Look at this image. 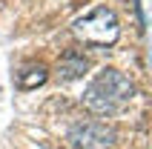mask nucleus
<instances>
[{"label":"nucleus","instance_id":"obj_2","mask_svg":"<svg viewBox=\"0 0 152 149\" xmlns=\"http://www.w3.org/2000/svg\"><path fill=\"white\" fill-rule=\"evenodd\" d=\"M66 141L75 149H112L118 143V132L106 121L86 118V121H77V123L69 126Z\"/></svg>","mask_w":152,"mask_h":149},{"label":"nucleus","instance_id":"obj_6","mask_svg":"<svg viewBox=\"0 0 152 149\" xmlns=\"http://www.w3.org/2000/svg\"><path fill=\"white\" fill-rule=\"evenodd\" d=\"M49 80V69L46 66H26L17 72V86L20 89H37V86H43V83Z\"/></svg>","mask_w":152,"mask_h":149},{"label":"nucleus","instance_id":"obj_3","mask_svg":"<svg viewBox=\"0 0 152 149\" xmlns=\"http://www.w3.org/2000/svg\"><path fill=\"white\" fill-rule=\"evenodd\" d=\"M92 83H98L115 103H126V100L135 98V83L129 80V74L118 72V69H101Z\"/></svg>","mask_w":152,"mask_h":149},{"label":"nucleus","instance_id":"obj_5","mask_svg":"<svg viewBox=\"0 0 152 149\" xmlns=\"http://www.w3.org/2000/svg\"><path fill=\"white\" fill-rule=\"evenodd\" d=\"M89 69H92L89 58H86L83 52H77V49H66L63 55H60V60H58V77H60L63 83L80 80Z\"/></svg>","mask_w":152,"mask_h":149},{"label":"nucleus","instance_id":"obj_4","mask_svg":"<svg viewBox=\"0 0 152 149\" xmlns=\"http://www.w3.org/2000/svg\"><path fill=\"white\" fill-rule=\"evenodd\" d=\"M80 103H83L86 112H92V115H98V118H112L121 109V103H115V100H112L109 95L98 86V83H89V86L83 89Z\"/></svg>","mask_w":152,"mask_h":149},{"label":"nucleus","instance_id":"obj_1","mask_svg":"<svg viewBox=\"0 0 152 149\" xmlns=\"http://www.w3.org/2000/svg\"><path fill=\"white\" fill-rule=\"evenodd\" d=\"M72 32L86 46L106 49L121 37V23H118V15L109 6H95L92 12H86L83 17H77L72 23Z\"/></svg>","mask_w":152,"mask_h":149}]
</instances>
